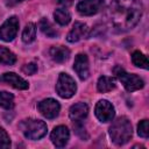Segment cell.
I'll use <instances>...</instances> for the list:
<instances>
[{
  "label": "cell",
  "mask_w": 149,
  "mask_h": 149,
  "mask_svg": "<svg viewBox=\"0 0 149 149\" xmlns=\"http://www.w3.org/2000/svg\"><path fill=\"white\" fill-rule=\"evenodd\" d=\"M142 13L143 7L139 0H112L106 10V19L115 31L125 33L139 23Z\"/></svg>",
  "instance_id": "1"
},
{
  "label": "cell",
  "mask_w": 149,
  "mask_h": 149,
  "mask_svg": "<svg viewBox=\"0 0 149 149\" xmlns=\"http://www.w3.org/2000/svg\"><path fill=\"white\" fill-rule=\"evenodd\" d=\"M109 135L112 141L116 146H122L127 143L133 135L130 121L126 116L118 118L109 127Z\"/></svg>",
  "instance_id": "2"
},
{
  "label": "cell",
  "mask_w": 149,
  "mask_h": 149,
  "mask_svg": "<svg viewBox=\"0 0 149 149\" xmlns=\"http://www.w3.org/2000/svg\"><path fill=\"white\" fill-rule=\"evenodd\" d=\"M23 135L29 140H40L47 134V125L42 120L27 119L20 123Z\"/></svg>",
  "instance_id": "3"
},
{
  "label": "cell",
  "mask_w": 149,
  "mask_h": 149,
  "mask_svg": "<svg viewBox=\"0 0 149 149\" xmlns=\"http://www.w3.org/2000/svg\"><path fill=\"white\" fill-rule=\"evenodd\" d=\"M114 74L119 78V80L123 84L125 88L128 92L137 91V90H140L144 86V81L142 80V78H140L139 76H136L134 73L126 72L121 66H115L114 68Z\"/></svg>",
  "instance_id": "4"
},
{
  "label": "cell",
  "mask_w": 149,
  "mask_h": 149,
  "mask_svg": "<svg viewBox=\"0 0 149 149\" xmlns=\"http://www.w3.org/2000/svg\"><path fill=\"white\" fill-rule=\"evenodd\" d=\"M56 91L58 95L64 99L71 98L77 91V85L74 79L70 77L68 73H59L56 84Z\"/></svg>",
  "instance_id": "5"
},
{
  "label": "cell",
  "mask_w": 149,
  "mask_h": 149,
  "mask_svg": "<svg viewBox=\"0 0 149 149\" xmlns=\"http://www.w3.org/2000/svg\"><path fill=\"white\" fill-rule=\"evenodd\" d=\"M19 30V20L16 16H10L0 27V40L10 42L14 40Z\"/></svg>",
  "instance_id": "6"
},
{
  "label": "cell",
  "mask_w": 149,
  "mask_h": 149,
  "mask_svg": "<svg viewBox=\"0 0 149 149\" xmlns=\"http://www.w3.org/2000/svg\"><path fill=\"white\" fill-rule=\"evenodd\" d=\"M37 108L41 112V114L43 116H45L47 119H55L59 114L61 105L57 100L48 98V99L40 101L37 105Z\"/></svg>",
  "instance_id": "7"
},
{
  "label": "cell",
  "mask_w": 149,
  "mask_h": 149,
  "mask_svg": "<svg viewBox=\"0 0 149 149\" xmlns=\"http://www.w3.org/2000/svg\"><path fill=\"white\" fill-rule=\"evenodd\" d=\"M104 0H81L77 5V10L81 15L90 16L99 13L104 8Z\"/></svg>",
  "instance_id": "8"
},
{
  "label": "cell",
  "mask_w": 149,
  "mask_h": 149,
  "mask_svg": "<svg viewBox=\"0 0 149 149\" xmlns=\"http://www.w3.org/2000/svg\"><path fill=\"white\" fill-rule=\"evenodd\" d=\"M94 113H95V116L101 122H108L115 115L113 105L109 101H107V100L98 101L97 105H95V108H94Z\"/></svg>",
  "instance_id": "9"
},
{
  "label": "cell",
  "mask_w": 149,
  "mask_h": 149,
  "mask_svg": "<svg viewBox=\"0 0 149 149\" xmlns=\"http://www.w3.org/2000/svg\"><path fill=\"white\" fill-rule=\"evenodd\" d=\"M73 69L81 80L87 79V77L90 74V69H88V58L85 54H78L76 56L74 63H73Z\"/></svg>",
  "instance_id": "10"
},
{
  "label": "cell",
  "mask_w": 149,
  "mask_h": 149,
  "mask_svg": "<svg viewBox=\"0 0 149 149\" xmlns=\"http://www.w3.org/2000/svg\"><path fill=\"white\" fill-rule=\"evenodd\" d=\"M70 137V132L65 126H57L51 133V141L57 148H63L68 143Z\"/></svg>",
  "instance_id": "11"
},
{
  "label": "cell",
  "mask_w": 149,
  "mask_h": 149,
  "mask_svg": "<svg viewBox=\"0 0 149 149\" xmlns=\"http://www.w3.org/2000/svg\"><path fill=\"white\" fill-rule=\"evenodd\" d=\"M87 33H88L87 26H86L84 22L77 21V22H74L72 29L69 31V34H68V36H66V40H68L69 42H71V43L78 42V41H80L83 37L87 36Z\"/></svg>",
  "instance_id": "12"
},
{
  "label": "cell",
  "mask_w": 149,
  "mask_h": 149,
  "mask_svg": "<svg viewBox=\"0 0 149 149\" xmlns=\"http://www.w3.org/2000/svg\"><path fill=\"white\" fill-rule=\"evenodd\" d=\"M0 81H5L17 90H27L28 88V83L14 72L3 73L2 76H0Z\"/></svg>",
  "instance_id": "13"
},
{
  "label": "cell",
  "mask_w": 149,
  "mask_h": 149,
  "mask_svg": "<svg viewBox=\"0 0 149 149\" xmlns=\"http://www.w3.org/2000/svg\"><path fill=\"white\" fill-rule=\"evenodd\" d=\"M88 114V107L85 102H78L70 107L69 115L73 122H81Z\"/></svg>",
  "instance_id": "14"
},
{
  "label": "cell",
  "mask_w": 149,
  "mask_h": 149,
  "mask_svg": "<svg viewBox=\"0 0 149 149\" xmlns=\"http://www.w3.org/2000/svg\"><path fill=\"white\" fill-rule=\"evenodd\" d=\"M50 56L51 58L56 62V63H63L65 62L69 56H70V50L65 47H62V45H57V47H52L50 49Z\"/></svg>",
  "instance_id": "15"
},
{
  "label": "cell",
  "mask_w": 149,
  "mask_h": 149,
  "mask_svg": "<svg viewBox=\"0 0 149 149\" xmlns=\"http://www.w3.org/2000/svg\"><path fill=\"white\" fill-rule=\"evenodd\" d=\"M97 87H98V91L99 92H109L115 88V81L113 78L111 77H107V76H101L99 79H98V84H97Z\"/></svg>",
  "instance_id": "16"
},
{
  "label": "cell",
  "mask_w": 149,
  "mask_h": 149,
  "mask_svg": "<svg viewBox=\"0 0 149 149\" xmlns=\"http://www.w3.org/2000/svg\"><path fill=\"white\" fill-rule=\"evenodd\" d=\"M54 17H55V21L61 26H66L71 20V15L65 8L56 9L54 13Z\"/></svg>",
  "instance_id": "17"
},
{
  "label": "cell",
  "mask_w": 149,
  "mask_h": 149,
  "mask_svg": "<svg viewBox=\"0 0 149 149\" xmlns=\"http://www.w3.org/2000/svg\"><path fill=\"white\" fill-rule=\"evenodd\" d=\"M16 62V56L7 48L0 47V63L6 65H13Z\"/></svg>",
  "instance_id": "18"
},
{
  "label": "cell",
  "mask_w": 149,
  "mask_h": 149,
  "mask_svg": "<svg viewBox=\"0 0 149 149\" xmlns=\"http://www.w3.org/2000/svg\"><path fill=\"white\" fill-rule=\"evenodd\" d=\"M36 37V26L34 23H28L22 33V41L24 43H31Z\"/></svg>",
  "instance_id": "19"
},
{
  "label": "cell",
  "mask_w": 149,
  "mask_h": 149,
  "mask_svg": "<svg viewBox=\"0 0 149 149\" xmlns=\"http://www.w3.org/2000/svg\"><path fill=\"white\" fill-rule=\"evenodd\" d=\"M0 106L5 109H12L14 107V95L6 91H0Z\"/></svg>",
  "instance_id": "20"
},
{
  "label": "cell",
  "mask_w": 149,
  "mask_h": 149,
  "mask_svg": "<svg viewBox=\"0 0 149 149\" xmlns=\"http://www.w3.org/2000/svg\"><path fill=\"white\" fill-rule=\"evenodd\" d=\"M38 26H40V29L42 30V33H43L44 35H47L48 37H56V36L58 35L57 30L52 27V24H51L47 19H42V20L40 21Z\"/></svg>",
  "instance_id": "21"
},
{
  "label": "cell",
  "mask_w": 149,
  "mask_h": 149,
  "mask_svg": "<svg viewBox=\"0 0 149 149\" xmlns=\"http://www.w3.org/2000/svg\"><path fill=\"white\" fill-rule=\"evenodd\" d=\"M132 62L134 63V65L142 68L144 70L148 69V59L147 57L141 52V51H134L132 55Z\"/></svg>",
  "instance_id": "22"
},
{
  "label": "cell",
  "mask_w": 149,
  "mask_h": 149,
  "mask_svg": "<svg viewBox=\"0 0 149 149\" xmlns=\"http://www.w3.org/2000/svg\"><path fill=\"white\" fill-rule=\"evenodd\" d=\"M137 134L141 137L147 139L149 136V128H148V120H142L137 125Z\"/></svg>",
  "instance_id": "23"
},
{
  "label": "cell",
  "mask_w": 149,
  "mask_h": 149,
  "mask_svg": "<svg viewBox=\"0 0 149 149\" xmlns=\"http://www.w3.org/2000/svg\"><path fill=\"white\" fill-rule=\"evenodd\" d=\"M10 147V139L7 132L0 127V148H9Z\"/></svg>",
  "instance_id": "24"
},
{
  "label": "cell",
  "mask_w": 149,
  "mask_h": 149,
  "mask_svg": "<svg viewBox=\"0 0 149 149\" xmlns=\"http://www.w3.org/2000/svg\"><path fill=\"white\" fill-rule=\"evenodd\" d=\"M73 127H74V132H76V134L78 136H80L83 140L87 139V134L85 132V128H84V126L80 122H73Z\"/></svg>",
  "instance_id": "25"
},
{
  "label": "cell",
  "mask_w": 149,
  "mask_h": 149,
  "mask_svg": "<svg viewBox=\"0 0 149 149\" xmlns=\"http://www.w3.org/2000/svg\"><path fill=\"white\" fill-rule=\"evenodd\" d=\"M22 71L26 74H34L37 71V65L34 64V63H29V64H27V65H24L22 68Z\"/></svg>",
  "instance_id": "26"
},
{
  "label": "cell",
  "mask_w": 149,
  "mask_h": 149,
  "mask_svg": "<svg viewBox=\"0 0 149 149\" xmlns=\"http://www.w3.org/2000/svg\"><path fill=\"white\" fill-rule=\"evenodd\" d=\"M57 2L62 6H64V7H69L73 3V0H57Z\"/></svg>",
  "instance_id": "27"
},
{
  "label": "cell",
  "mask_w": 149,
  "mask_h": 149,
  "mask_svg": "<svg viewBox=\"0 0 149 149\" xmlns=\"http://www.w3.org/2000/svg\"><path fill=\"white\" fill-rule=\"evenodd\" d=\"M21 1H23V0H7V5H8V6H13V5L19 3V2H21Z\"/></svg>",
  "instance_id": "28"
}]
</instances>
